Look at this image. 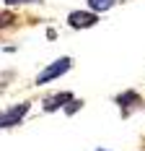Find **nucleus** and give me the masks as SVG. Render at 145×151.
Segmentation results:
<instances>
[{
	"instance_id": "nucleus-8",
	"label": "nucleus",
	"mask_w": 145,
	"mask_h": 151,
	"mask_svg": "<svg viewBox=\"0 0 145 151\" xmlns=\"http://www.w3.org/2000/svg\"><path fill=\"white\" fill-rule=\"evenodd\" d=\"M80 107H83V102L72 99V102H68V104H65V112H68V115H72V112H75V109H80Z\"/></svg>"
},
{
	"instance_id": "nucleus-3",
	"label": "nucleus",
	"mask_w": 145,
	"mask_h": 151,
	"mask_svg": "<svg viewBox=\"0 0 145 151\" xmlns=\"http://www.w3.org/2000/svg\"><path fill=\"white\" fill-rule=\"evenodd\" d=\"M68 24L72 29H91V26L99 24V13H93V11H72L68 16Z\"/></svg>"
},
{
	"instance_id": "nucleus-9",
	"label": "nucleus",
	"mask_w": 145,
	"mask_h": 151,
	"mask_svg": "<svg viewBox=\"0 0 145 151\" xmlns=\"http://www.w3.org/2000/svg\"><path fill=\"white\" fill-rule=\"evenodd\" d=\"M26 3H36V0H5V5H26Z\"/></svg>"
},
{
	"instance_id": "nucleus-4",
	"label": "nucleus",
	"mask_w": 145,
	"mask_h": 151,
	"mask_svg": "<svg viewBox=\"0 0 145 151\" xmlns=\"http://www.w3.org/2000/svg\"><path fill=\"white\" fill-rule=\"evenodd\" d=\"M114 102L122 107V112H124V115H130L132 107H137L140 102H143V96H140L137 91H132V89H130V91H124V94H119V96H114Z\"/></svg>"
},
{
	"instance_id": "nucleus-7",
	"label": "nucleus",
	"mask_w": 145,
	"mask_h": 151,
	"mask_svg": "<svg viewBox=\"0 0 145 151\" xmlns=\"http://www.w3.org/2000/svg\"><path fill=\"white\" fill-rule=\"evenodd\" d=\"M13 24H16V16H13V13H0V29L13 26Z\"/></svg>"
},
{
	"instance_id": "nucleus-6",
	"label": "nucleus",
	"mask_w": 145,
	"mask_h": 151,
	"mask_svg": "<svg viewBox=\"0 0 145 151\" xmlns=\"http://www.w3.org/2000/svg\"><path fill=\"white\" fill-rule=\"evenodd\" d=\"M114 3H117V0H88V5H91L93 13H104V11H109Z\"/></svg>"
},
{
	"instance_id": "nucleus-10",
	"label": "nucleus",
	"mask_w": 145,
	"mask_h": 151,
	"mask_svg": "<svg viewBox=\"0 0 145 151\" xmlns=\"http://www.w3.org/2000/svg\"><path fill=\"white\" fill-rule=\"evenodd\" d=\"M96 151H106V149H96Z\"/></svg>"
},
{
	"instance_id": "nucleus-5",
	"label": "nucleus",
	"mask_w": 145,
	"mask_h": 151,
	"mask_svg": "<svg viewBox=\"0 0 145 151\" xmlns=\"http://www.w3.org/2000/svg\"><path fill=\"white\" fill-rule=\"evenodd\" d=\"M75 96H72L70 91H60V94H52L49 99H44V112H55L60 107H65L68 102H72Z\"/></svg>"
},
{
	"instance_id": "nucleus-1",
	"label": "nucleus",
	"mask_w": 145,
	"mask_h": 151,
	"mask_svg": "<svg viewBox=\"0 0 145 151\" xmlns=\"http://www.w3.org/2000/svg\"><path fill=\"white\" fill-rule=\"evenodd\" d=\"M72 60L70 58H57V60L52 63V65H47L44 70H39V76H36V86H44V83H49V81H55V78H60V76H65L68 70H70Z\"/></svg>"
},
{
	"instance_id": "nucleus-2",
	"label": "nucleus",
	"mask_w": 145,
	"mask_h": 151,
	"mask_svg": "<svg viewBox=\"0 0 145 151\" xmlns=\"http://www.w3.org/2000/svg\"><path fill=\"white\" fill-rule=\"evenodd\" d=\"M29 109H31V102H21V104H13L8 109H3L0 112V128H13L18 122H23V117L29 115Z\"/></svg>"
}]
</instances>
